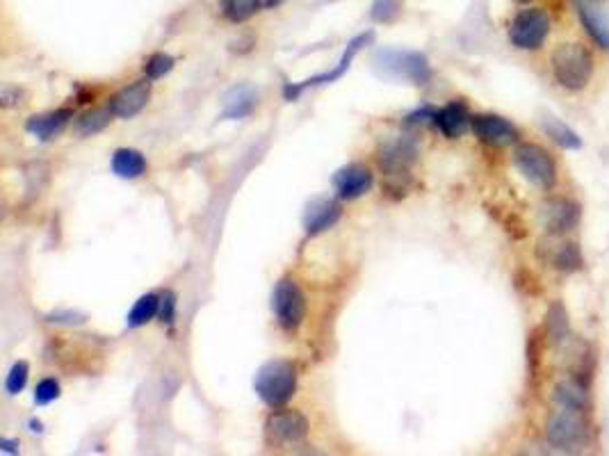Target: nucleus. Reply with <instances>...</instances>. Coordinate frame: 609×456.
I'll list each match as a JSON object with an SVG mask.
<instances>
[{"instance_id":"nucleus-16","label":"nucleus","mask_w":609,"mask_h":456,"mask_svg":"<svg viewBox=\"0 0 609 456\" xmlns=\"http://www.w3.org/2000/svg\"><path fill=\"white\" fill-rule=\"evenodd\" d=\"M343 214L340 204L331 199H313L309 204L304 213V228L309 235H319L324 231H328L331 226H336V222Z\"/></svg>"},{"instance_id":"nucleus-13","label":"nucleus","mask_w":609,"mask_h":456,"mask_svg":"<svg viewBox=\"0 0 609 456\" xmlns=\"http://www.w3.org/2000/svg\"><path fill=\"white\" fill-rule=\"evenodd\" d=\"M576 10L582 28L594 39L595 46L609 51V12L604 10L603 0H576Z\"/></svg>"},{"instance_id":"nucleus-33","label":"nucleus","mask_w":609,"mask_h":456,"mask_svg":"<svg viewBox=\"0 0 609 456\" xmlns=\"http://www.w3.org/2000/svg\"><path fill=\"white\" fill-rule=\"evenodd\" d=\"M21 96H24V91H21L19 87H5V90H3V96H0V99H3V108H14V105H19Z\"/></svg>"},{"instance_id":"nucleus-9","label":"nucleus","mask_w":609,"mask_h":456,"mask_svg":"<svg viewBox=\"0 0 609 456\" xmlns=\"http://www.w3.org/2000/svg\"><path fill=\"white\" fill-rule=\"evenodd\" d=\"M375 39V33H363L358 34V37H354L352 42L347 43V48H345L343 57H340V62L336 64L334 69L328 73H322V76H315V78H309V81L300 82V85H288L286 87V99L292 100L297 99V96L301 94L304 90H309V87H318V85H328V82H336L340 81V78L345 76V73L349 71V67H352V60L357 57V52L361 51L363 46H367V43Z\"/></svg>"},{"instance_id":"nucleus-27","label":"nucleus","mask_w":609,"mask_h":456,"mask_svg":"<svg viewBox=\"0 0 609 456\" xmlns=\"http://www.w3.org/2000/svg\"><path fill=\"white\" fill-rule=\"evenodd\" d=\"M261 0H219L222 14L233 24H243V21L252 19L258 10H261Z\"/></svg>"},{"instance_id":"nucleus-25","label":"nucleus","mask_w":609,"mask_h":456,"mask_svg":"<svg viewBox=\"0 0 609 456\" xmlns=\"http://www.w3.org/2000/svg\"><path fill=\"white\" fill-rule=\"evenodd\" d=\"M157 310H160V297L148 292V295H142L138 301H135L128 318H126V324H128L130 328L144 327V324H148L153 318H156Z\"/></svg>"},{"instance_id":"nucleus-34","label":"nucleus","mask_w":609,"mask_h":456,"mask_svg":"<svg viewBox=\"0 0 609 456\" xmlns=\"http://www.w3.org/2000/svg\"><path fill=\"white\" fill-rule=\"evenodd\" d=\"M0 451H5V454H19V441L3 438V441H0Z\"/></svg>"},{"instance_id":"nucleus-21","label":"nucleus","mask_w":609,"mask_h":456,"mask_svg":"<svg viewBox=\"0 0 609 456\" xmlns=\"http://www.w3.org/2000/svg\"><path fill=\"white\" fill-rule=\"evenodd\" d=\"M414 156L415 147L411 142L400 139V142L388 144V147L384 148V153L379 156L381 169H385L388 176H402V174H406V166H409V162L414 160Z\"/></svg>"},{"instance_id":"nucleus-36","label":"nucleus","mask_w":609,"mask_h":456,"mask_svg":"<svg viewBox=\"0 0 609 456\" xmlns=\"http://www.w3.org/2000/svg\"><path fill=\"white\" fill-rule=\"evenodd\" d=\"M519 3H529V0H519Z\"/></svg>"},{"instance_id":"nucleus-2","label":"nucleus","mask_w":609,"mask_h":456,"mask_svg":"<svg viewBox=\"0 0 609 456\" xmlns=\"http://www.w3.org/2000/svg\"><path fill=\"white\" fill-rule=\"evenodd\" d=\"M253 390L270 409H283L297 393L295 366L281 358L265 363L253 376Z\"/></svg>"},{"instance_id":"nucleus-19","label":"nucleus","mask_w":609,"mask_h":456,"mask_svg":"<svg viewBox=\"0 0 609 456\" xmlns=\"http://www.w3.org/2000/svg\"><path fill=\"white\" fill-rule=\"evenodd\" d=\"M258 90H253L252 85H235L231 87L224 94V109H222V117L224 119H244L253 109L258 108Z\"/></svg>"},{"instance_id":"nucleus-26","label":"nucleus","mask_w":609,"mask_h":456,"mask_svg":"<svg viewBox=\"0 0 609 456\" xmlns=\"http://www.w3.org/2000/svg\"><path fill=\"white\" fill-rule=\"evenodd\" d=\"M115 114L109 108H99V109H90V112L81 114L76 119V133L82 135V138H90V135L100 133L105 130V126L109 124Z\"/></svg>"},{"instance_id":"nucleus-17","label":"nucleus","mask_w":609,"mask_h":456,"mask_svg":"<svg viewBox=\"0 0 609 456\" xmlns=\"http://www.w3.org/2000/svg\"><path fill=\"white\" fill-rule=\"evenodd\" d=\"M471 124L472 117L468 114V108L462 100H454V103H448L445 108L436 109V117H433V126L448 139L462 138Z\"/></svg>"},{"instance_id":"nucleus-23","label":"nucleus","mask_w":609,"mask_h":456,"mask_svg":"<svg viewBox=\"0 0 609 456\" xmlns=\"http://www.w3.org/2000/svg\"><path fill=\"white\" fill-rule=\"evenodd\" d=\"M546 333L547 337H550L552 345H557V347L564 345L566 340H571V324H568V315L562 301H555V304L547 309Z\"/></svg>"},{"instance_id":"nucleus-22","label":"nucleus","mask_w":609,"mask_h":456,"mask_svg":"<svg viewBox=\"0 0 609 456\" xmlns=\"http://www.w3.org/2000/svg\"><path fill=\"white\" fill-rule=\"evenodd\" d=\"M112 171L124 181H135L147 171V157L135 148H117L112 153Z\"/></svg>"},{"instance_id":"nucleus-7","label":"nucleus","mask_w":609,"mask_h":456,"mask_svg":"<svg viewBox=\"0 0 609 456\" xmlns=\"http://www.w3.org/2000/svg\"><path fill=\"white\" fill-rule=\"evenodd\" d=\"M582 413L585 411L573 409H562L557 413H552L546 424L550 445L559 447V450H573V447L585 445L586 436H589V424H586Z\"/></svg>"},{"instance_id":"nucleus-5","label":"nucleus","mask_w":609,"mask_h":456,"mask_svg":"<svg viewBox=\"0 0 609 456\" xmlns=\"http://www.w3.org/2000/svg\"><path fill=\"white\" fill-rule=\"evenodd\" d=\"M514 165L523 174V178L543 190H550L557 181V169H555L550 153L538 144H519L514 151Z\"/></svg>"},{"instance_id":"nucleus-12","label":"nucleus","mask_w":609,"mask_h":456,"mask_svg":"<svg viewBox=\"0 0 609 456\" xmlns=\"http://www.w3.org/2000/svg\"><path fill=\"white\" fill-rule=\"evenodd\" d=\"M577 222H580V205L576 201L555 196L541 205V223L547 235L568 233L571 228L577 226Z\"/></svg>"},{"instance_id":"nucleus-15","label":"nucleus","mask_w":609,"mask_h":456,"mask_svg":"<svg viewBox=\"0 0 609 456\" xmlns=\"http://www.w3.org/2000/svg\"><path fill=\"white\" fill-rule=\"evenodd\" d=\"M372 181H375V178H372V171L367 169L366 165L354 162V165H347V166H343V169L336 171L334 187H336V192H338L340 199L354 201V199H361L363 195L370 192Z\"/></svg>"},{"instance_id":"nucleus-20","label":"nucleus","mask_w":609,"mask_h":456,"mask_svg":"<svg viewBox=\"0 0 609 456\" xmlns=\"http://www.w3.org/2000/svg\"><path fill=\"white\" fill-rule=\"evenodd\" d=\"M555 402H557L562 409H573V411H585L586 402H589V393H586V379L580 376H568V379L559 381L555 385Z\"/></svg>"},{"instance_id":"nucleus-31","label":"nucleus","mask_w":609,"mask_h":456,"mask_svg":"<svg viewBox=\"0 0 609 456\" xmlns=\"http://www.w3.org/2000/svg\"><path fill=\"white\" fill-rule=\"evenodd\" d=\"M60 393H62V388H60V381L58 379H42L37 384V388H34V404L37 406H46L51 404V402H55V399L60 397Z\"/></svg>"},{"instance_id":"nucleus-14","label":"nucleus","mask_w":609,"mask_h":456,"mask_svg":"<svg viewBox=\"0 0 609 456\" xmlns=\"http://www.w3.org/2000/svg\"><path fill=\"white\" fill-rule=\"evenodd\" d=\"M148 99H151V82L147 78V81H138L133 85L124 87L119 94L112 96L108 108L112 109L117 119H133L147 108Z\"/></svg>"},{"instance_id":"nucleus-4","label":"nucleus","mask_w":609,"mask_h":456,"mask_svg":"<svg viewBox=\"0 0 609 456\" xmlns=\"http://www.w3.org/2000/svg\"><path fill=\"white\" fill-rule=\"evenodd\" d=\"M271 310H274L276 324L283 331L292 333L304 324L306 319V295L292 279H281L276 283L271 295Z\"/></svg>"},{"instance_id":"nucleus-30","label":"nucleus","mask_w":609,"mask_h":456,"mask_svg":"<svg viewBox=\"0 0 609 456\" xmlns=\"http://www.w3.org/2000/svg\"><path fill=\"white\" fill-rule=\"evenodd\" d=\"M28 375H30L28 363L16 361L14 366H12L10 375H7V381H5L7 394H19L21 390L25 388V384H28Z\"/></svg>"},{"instance_id":"nucleus-29","label":"nucleus","mask_w":609,"mask_h":456,"mask_svg":"<svg viewBox=\"0 0 609 456\" xmlns=\"http://www.w3.org/2000/svg\"><path fill=\"white\" fill-rule=\"evenodd\" d=\"M402 0H375L372 3V19L379 24H391L400 16Z\"/></svg>"},{"instance_id":"nucleus-28","label":"nucleus","mask_w":609,"mask_h":456,"mask_svg":"<svg viewBox=\"0 0 609 456\" xmlns=\"http://www.w3.org/2000/svg\"><path fill=\"white\" fill-rule=\"evenodd\" d=\"M174 69V57L167 52H153L151 57L144 64V73H147L148 81H157V78L167 76Z\"/></svg>"},{"instance_id":"nucleus-10","label":"nucleus","mask_w":609,"mask_h":456,"mask_svg":"<svg viewBox=\"0 0 609 456\" xmlns=\"http://www.w3.org/2000/svg\"><path fill=\"white\" fill-rule=\"evenodd\" d=\"M538 258L546 265L555 267L559 271H577L585 265L580 247L568 240H559V235H550V238L541 240L538 244Z\"/></svg>"},{"instance_id":"nucleus-6","label":"nucleus","mask_w":609,"mask_h":456,"mask_svg":"<svg viewBox=\"0 0 609 456\" xmlns=\"http://www.w3.org/2000/svg\"><path fill=\"white\" fill-rule=\"evenodd\" d=\"M550 34V16L541 7L519 12L511 21L509 39L520 51H538Z\"/></svg>"},{"instance_id":"nucleus-32","label":"nucleus","mask_w":609,"mask_h":456,"mask_svg":"<svg viewBox=\"0 0 609 456\" xmlns=\"http://www.w3.org/2000/svg\"><path fill=\"white\" fill-rule=\"evenodd\" d=\"M160 319L165 324H174L176 319V295L174 292H165L160 295V310H157Z\"/></svg>"},{"instance_id":"nucleus-3","label":"nucleus","mask_w":609,"mask_h":456,"mask_svg":"<svg viewBox=\"0 0 609 456\" xmlns=\"http://www.w3.org/2000/svg\"><path fill=\"white\" fill-rule=\"evenodd\" d=\"M552 73L564 90L580 91L594 76V57L582 43H562L550 57Z\"/></svg>"},{"instance_id":"nucleus-24","label":"nucleus","mask_w":609,"mask_h":456,"mask_svg":"<svg viewBox=\"0 0 609 456\" xmlns=\"http://www.w3.org/2000/svg\"><path fill=\"white\" fill-rule=\"evenodd\" d=\"M543 130H546L547 138H550L552 142L559 144L562 148H568V151H577V148H582L580 135H577L571 126L559 121L557 117H547V119H543Z\"/></svg>"},{"instance_id":"nucleus-11","label":"nucleus","mask_w":609,"mask_h":456,"mask_svg":"<svg viewBox=\"0 0 609 456\" xmlns=\"http://www.w3.org/2000/svg\"><path fill=\"white\" fill-rule=\"evenodd\" d=\"M471 128L475 138L489 147H509L519 142V128L498 114H477L472 117Z\"/></svg>"},{"instance_id":"nucleus-18","label":"nucleus","mask_w":609,"mask_h":456,"mask_svg":"<svg viewBox=\"0 0 609 456\" xmlns=\"http://www.w3.org/2000/svg\"><path fill=\"white\" fill-rule=\"evenodd\" d=\"M71 117L73 112L69 108L55 109V112L46 114H34V117H30V119L25 121V130H28L30 135H34L39 142H51L55 135H60L64 128H67Z\"/></svg>"},{"instance_id":"nucleus-35","label":"nucleus","mask_w":609,"mask_h":456,"mask_svg":"<svg viewBox=\"0 0 609 456\" xmlns=\"http://www.w3.org/2000/svg\"><path fill=\"white\" fill-rule=\"evenodd\" d=\"M30 427H33V432H42V423H30Z\"/></svg>"},{"instance_id":"nucleus-8","label":"nucleus","mask_w":609,"mask_h":456,"mask_svg":"<svg viewBox=\"0 0 609 456\" xmlns=\"http://www.w3.org/2000/svg\"><path fill=\"white\" fill-rule=\"evenodd\" d=\"M309 436V420L295 409H281L267 418L265 441L270 447L300 445Z\"/></svg>"},{"instance_id":"nucleus-1","label":"nucleus","mask_w":609,"mask_h":456,"mask_svg":"<svg viewBox=\"0 0 609 456\" xmlns=\"http://www.w3.org/2000/svg\"><path fill=\"white\" fill-rule=\"evenodd\" d=\"M376 73L393 81H406L415 87H423L432 81L429 60L418 51H400V48H384L376 51L375 60Z\"/></svg>"}]
</instances>
